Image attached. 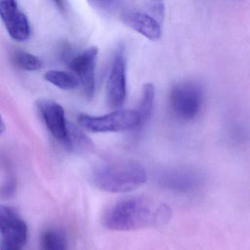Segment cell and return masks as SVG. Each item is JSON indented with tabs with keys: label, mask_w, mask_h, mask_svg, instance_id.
Wrapping results in <instances>:
<instances>
[{
	"label": "cell",
	"mask_w": 250,
	"mask_h": 250,
	"mask_svg": "<svg viewBox=\"0 0 250 250\" xmlns=\"http://www.w3.org/2000/svg\"><path fill=\"white\" fill-rule=\"evenodd\" d=\"M78 123L83 128L93 133L123 132L140 127L137 111L119 109L100 116L81 114Z\"/></svg>",
	"instance_id": "obj_3"
},
{
	"label": "cell",
	"mask_w": 250,
	"mask_h": 250,
	"mask_svg": "<svg viewBox=\"0 0 250 250\" xmlns=\"http://www.w3.org/2000/svg\"><path fill=\"white\" fill-rule=\"evenodd\" d=\"M98 55V48L92 46L69 59L70 67L77 76V80L88 99L93 97L96 90L95 71Z\"/></svg>",
	"instance_id": "obj_7"
},
{
	"label": "cell",
	"mask_w": 250,
	"mask_h": 250,
	"mask_svg": "<svg viewBox=\"0 0 250 250\" xmlns=\"http://www.w3.org/2000/svg\"><path fill=\"white\" fill-rule=\"evenodd\" d=\"M0 18L11 38L17 42H24L30 36V27L25 14L13 0L0 1Z\"/></svg>",
	"instance_id": "obj_8"
},
{
	"label": "cell",
	"mask_w": 250,
	"mask_h": 250,
	"mask_svg": "<svg viewBox=\"0 0 250 250\" xmlns=\"http://www.w3.org/2000/svg\"><path fill=\"white\" fill-rule=\"evenodd\" d=\"M146 169L131 160H112L97 165L90 173V183L102 191L126 193L146 184Z\"/></svg>",
	"instance_id": "obj_2"
},
{
	"label": "cell",
	"mask_w": 250,
	"mask_h": 250,
	"mask_svg": "<svg viewBox=\"0 0 250 250\" xmlns=\"http://www.w3.org/2000/svg\"><path fill=\"white\" fill-rule=\"evenodd\" d=\"M14 61L17 66L26 71H38L42 67V62L40 58L24 51L16 52L14 55Z\"/></svg>",
	"instance_id": "obj_16"
},
{
	"label": "cell",
	"mask_w": 250,
	"mask_h": 250,
	"mask_svg": "<svg viewBox=\"0 0 250 250\" xmlns=\"http://www.w3.org/2000/svg\"><path fill=\"white\" fill-rule=\"evenodd\" d=\"M38 109L52 135L63 142L67 135L68 123L65 112L61 105L50 100H41L37 103Z\"/></svg>",
	"instance_id": "obj_11"
},
{
	"label": "cell",
	"mask_w": 250,
	"mask_h": 250,
	"mask_svg": "<svg viewBox=\"0 0 250 250\" xmlns=\"http://www.w3.org/2000/svg\"><path fill=\"white\" fill-rule=\"evenodd\" d=\"M120 19L125 26L149 40L156 42L162 36L160 23L147 13L128 10L120 14Z\"/></svg>",
	"instance_id": "obj_10"
},
{
	"label": "cell",
	"mask_w": 250,
	"mask_h": 250,
	"mask_svg": "<svg viewBox=\"0 0 250 250\" xmlns=\"http://www.w3.org/2000/svg\"><path fill=\"white\" fill-rule=\"evenodd\" d=\"M0 248L21 250L27 242V225L16 210L5 205H0Z\"/></svg>",
	"instance_id": "obj_5"
},
{
	"label": "cell",
	"mask_w": 250,
	"mask_h": 250,
	"mask_svg": "<svg viewBox=\"0 0 250 250\" xmlns=\"http://www.w3.org/2000/svg\"><path fill=\"white\" fill-rule=\"evenodd\" d=\"M203 102V92L198 84L186 82L175 85L169 95V104L175 116L191 121L198 115Z\"/></svg>",
	"instance_id": "obj_4"
},
{
	"label": "cell",
	"mask_w": 250,
	"mask_h": 250,
	"mask_svg": "<svg viewBox=\"0 0 250 250\" xmlns=\"http://www.w3.org/2000/svg\"><path fill=\"white\" fill-rule=\"evenodd\" d=\"M17 190V184L12 178L8 179L0 185V197L9 198L14 196Z\"/></svg>",
	"instance_id": "obj_18"
},
{
	"label": "cell",
	"mask_w": 250,
	"mask_h": 250,
	"mask_svg": "<svg viewBox=\"0 0 250 250\" xmlns=\"http://www.w3.org/2000/svg\"><path fill=\"white\" fill-rule=\"evenodd\" d=\"M62 143L70 151L74 153H90L94 149L92 140L74 124H68L66 137Z\"/></svg>",
	"instance_id": "obj_12"
},
{
	"label": "cell",
	"mask_w": 250,
	"mask_h": 250,
	"mask_svg": "<svg viewBox=\"0 0 250 250\" xmlns=\"http://www.w3.org/2000/svg\"><path fill=\"white\" fill-rule=\"evenodd\" d=\"M155 96L156 91L154 85L150 83L145 84L142 91L140 106L137 111L140 118V126L146 124L150 119L154 107Z\"/></svg>",
	"instance_id": "obj_13"
},
{
	"label": "cell",
	"mask_w": 250,
	"mask_h": 250,
	"mask_svg": "<svg viewBox=\"0 0 250 250\" xmlns=\"http://www.w3.org/2000/svg\"><path fill=\"white\" fill-rule=\"evenodd\" d=\"M203 178L197 172L185 169H169L158 177L162 188L177 193H191L203 185Z\"/></svg>",
	"instance_id": "obj_9"
},
{
	"label": "cell",
	"mask_w": 250,
	"mask_h": 250,
	"mask_svg": "<svg viewBox=\"0 0 250 250\" xmlns=\"http://www.w3.org/2000/svg\"><path fill=\"white\" fill-rule=\"evenodd\" d=\"M170 216V209L166 205L144 197H127L106 210L103 225L110 230H137L164 225Z\"/></svg>",
	"instance_id": "obj_1"
},
{
	"label": "cell",
	"mask_w": 250,
	"mask_h": 250,
	"mask_svg": "<svg viewBox=\"0 0 250 250\" xmlns=\"http://www.w3.org/2000/svg\"><path fill=\"white\" fill-rule=\"evenodd\" d=\"M0 250H6V249H4V248H0Z\"/></svg>",
	"instance_id": "obj_20"
},
{
	"label": "cell",
	"mask_w": 250,
	"mask_h": 250,
	"mask_svg": "<svg viewBox=\"0 0 250 250\" xmlns=\"http://www.w3.org/2000/svg\"><path fill=\"white\" fill-rule=\"evenodd\" d=\"M126 62L123 46L116 51L106 80V94L108 105L118 109L126 98Z\"/></svg>",
	"instance_id": "obj_6"
},
{
	"label": "cell",
	"mask_w": 250,
	"mask_h": 250,
	"mask_svg": "<svg viewBox=\"0 0 250 250\" xmlns=\"http://www.w3.org/2000/svg\"><path fill=\"white\" fill-rule=\"evenodd\" d=\"M45 80L62 90H69L79 85L77 77L65 71L50 70L44 75Z\"/></svg>",
	"instance_id": "obj_15"
},
{
	"label": "cell",
	"mask_w": 250,
	"mask_h": 250,
	"mask_svg": "<svg viewBox=\"0 0 250 250\" xmlns=\"http://www.w3.org/2000/svg\"><path fill=\"white\" fill-rule=\"evenodd\" d=\"M147 8L150 11L149 15L151 16L158 22H162L165 14V5L163 2H147Z\"/></svg>",
	"instance_id": "obj_17"
},
{
	"label": "cell",
	"mask_w": 250,
	"mask_h": 250,
	"mask_svg": "<svg viewBox=\"0 0 250 250\" xmlns=\"http://www.w3.org/2000/svg\"><path fill=\"white\" fill-rule=\"evenodd\" d=\"M5 129V124L4 121H2V117L0 115V134H2L4 132Z\"/></svg>",
	"instance_id": "obj_19"
},
{
	"label": "cell",
	"mask_w": 250,
	"mask_h": 250,
	"mask_svg": "<svg viewBox=\"0 0 250 250\" xmlns=\"http://www.w3.org/2000/svg\"><path fill=\"white\" fill-rule=\"evenodd\" d=\"M40 250H68L63 232L55 228L45 230L41 236Z\"/></svg>",
	"instance_id": "obj_14"
}]
</instances>
